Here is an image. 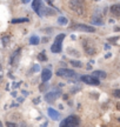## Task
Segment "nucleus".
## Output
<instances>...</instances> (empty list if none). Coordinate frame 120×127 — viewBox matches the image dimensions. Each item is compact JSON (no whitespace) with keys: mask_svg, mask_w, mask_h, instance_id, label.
I'll list each match as a JSON object with an SVG mask.
<instances>
[{"mask_svg":"<svg viewBox=\"0 0 120 127\" xmlns=\"http://www.w3.org/2000/svg\"><path fill=\"white\" fill-rule=\"evenodd\" d=\"M34 70H35V71H39V65H34Z\"/></svg>","mask_w":120,"mask_h":127,"instance_id":"393cba45","label":"nucleus"},{"mask_svg":"<svg viewBox=\"0 0 120 127\" xmlns=\"http://www.w3.org/2000/svg\"><path fill=\"white\" fill-rule=\"evenodd\" d=\"M6 126L7 127H18L17 124H13V122H6Z\"/></svg>","mask_w":120,"mask_h":127,"instance_id":"412c9836","label":"nucleus"},{"mask_svg":"<svg viewBox=\"0 0 120 127\" xmlns=\"http://www.w3.org/2000/svg\"><path fill=\"white\" fill-rule=\"evenodd\" d=\"M58 22H59L60 25H66L68 21H67V19L65 18V17H59V19H58Z\"/></svg>","mask_w":120,"mask_h":127,"instance_id":"6ab92c4d","label":"nucleus"},{"mask_svg":"<svg viewBox=\"0 0 120 127\" xmlns=\"http://www.w3.org/2000/svg\"><path fill=\"white\" fill-rule=\"evenodd\" d=\"M33 102H34L35 105H38V104L40 102V98H37V99H34V100H33Z\"/></svg>","mask_w":120,"mask_h":127,"instance_id":"5701e85b","label":"nucleus"},{"mask_svg":"<svg viewBox=\"0 0 120 127\" xmlns=\"http://www.w3.org/2000/svg\"><path fill=\"white\" fill-rule=\"evenodd\" d=\"M47 40H48V38H44V39H42V41H44V42H46Z\"/></svg>","mask_w":120,"mask_h":127,"instance_id":"bb28decb","label":"nucleus"},{"mask_svg":"<svg viewBox=\"0 0 120 127\" xmlns=\"http://www.w3.org/2000/svg\"><path fill=\"white\" fill-rule=\"evenodd\" d=\"M111 13L114 14L117 18H119V15H120V6L119 5H113V6H111Z\"/></svg>","mask_w":120,"mask_h":127,"instance_id":"f8f14e48","label":"nucleus"},{"mask_svg":"<svg viewBox=\"0 0 120 127\" xmlns=\"http://www.w3.org/2000/svg\"><path fill=\"white\" fill-rule=\"evenodd\" d=\"M91 22H92V25H102L101 18L98 17V15H93L92 19H91Z\"/></svg>","mask_w":120,"mask_h":127,"instance_id":"ddd939ff","label":"nucleus"},{"mask_svg":"<svg viewBox=\"0 0 120 127\" xmlns=\"http://www.w3.org/2000/svg\"><path fill=\"white\" fill-rule=\"evenodd\" d=\"M32 7L35 11L39 17H44V9H45V6L42 4V0H33L32 2Z\"/></svg>","mask_w":120,"mask_h":127,"instance_id":"39448f33","label":"nucleus"},{"mask_svg":"<svg viewBox=\"0 0 120 127\" xmlns=\"http://www.w3.org/2000/svg\"><path fill=\"white\" fill-rule=\"evenodd\" d=\"M47 113H48L49 118L53 119V120H58V119L60 118V114H59V112H58V111H56L54 108H48Z\"/></svg>","mask_w":120,"mask_h":127,"instance_id":"9d476101","label":"nucleus"},{"mask_svg":"<svg viewBox=\"0 0 120 127\" xmlns=\"http://www.w3.org/2000/svg\"><path fill=\"white\" fill-rule=\"evenodd\" d=\"M84 48H85V51H86V53L87 54H94L95 53V47L92 46L91 44V41L90 40H86V41H84Z\"/></svg>","mask_w":120,"mask_h":127,"instance_id":"1a4fd4ad","label":"nucleus"},{"mask_svg":"<svg viewBox=\"0 0 120 127\" xmlns=\"http://www.w3.org/2000/svg\"><path fill=\"white\" fill-rule=\"evenodd\" d=\"M70 8L78 14L84 13V0H70Z\"/></svg>","mask_w":120,"mask_h":127,"instance_id":"7ed1b4c3","label":"nucleus"},{"mask_svg":"<svg viewBox=\"0 0 120 127\" xmlns=\"http://www.w3.org/2000/svg\"><path fill=\"white\" fill-rule=\"evenodd\" d=\"M46 1L49 4V5H52V2H53V0H46Z\"/></svg>","mask_w":120,"mask_h":127,"instance_id":"a878e982","label":"nucleus"},{"mask_svg":"<svg viewBox=\"0 0 120 127\" xmlns=\"http://www.w3.org/2000/svg\"><path fill=\"white\" fill-rule=\"evenodd\" d=\"M22 94H24V95H27V94H28V92H26V91H24V92H22Z\"/></svg>","mask_w":120,"mask_h":127,"instance_id":"cd10ccee","label":"nucleus"},{"mask_svg":"<svg viewBox=\"0 0 120 127\" xmlns=\"http://www.w3.org/2000/svg\"><path fill=\"white\" fill-rule=\"evenodd\" d=\"M80 124V120L77 115H70L61 121L60 127H77Z\"/></svg>","mask_w":120,"mask_h":127,"instance_id":"f03ea898","label":"nucleus"},{"mask_svg":"<svg viewBox=\"0 0 120 127\" xmlns=\"http://www.w3.org/2000/svg\"><path fill=\"white\" fill-rule=\"evenodd\" d=\"M81 80H83V82H85V84L92 85V86H98V85L100 84L99 79H97L95 77H92V75H83V77H81Z\"/></svg>","mask_w":120,"mask_h":127,"instance_id":"0eeeda50","label":"nucleus"},{"mask_svg":"<svg viewBox=\"0 0 120 127\" xmlns=\"http://www.w3.org/2000/svg\"><path fill=\"white\" fill-rule=\"evenodd\" d=\"M118 39H119V38H118V36H115V38H112V39H110V41H112V42H115Z\"/></svg>","mask_w":120,"mask_h":127,"instance_id":"b1692460","label":"nucleus"},{"mask_svg":"<svg viewBox=\"0 0 120 127\" xmlns=\"http://www.w3.org/2000/svg\"><path fill=\"white\" fill-rule=\"evenodd\" d=\"M74 29L77 31H81V32H90V33H93L95 31V28L92 27V26H87V25H84V24H77L73 26Z\"/></svg>","mask_w":120,"mask_h":127,"instance_id":"6e6552de","label":"nucleus"},{"mask_svg":"<svg viewBox=\"0 0 120 127\" xmlns=\"http://www.w3.org/2000/svg\"><path fill=\"white\" fill-rule=\"evenodd\" d=\"M45 54H46V52H45V51H42L40 54H38V60H39V61H45V60L47 59V56Z\"/></svg>","mask_w":120,"mask_h":127,"instance_id":"dca6fc26","label":"nucleus"},{"mask_svg":"<svg viewBox=\"0 0 120 127\" xmlns=\"http://www.w3.org/2000/svg\"><path fill=\"white\" fill-rule=\"evenodd\" d=\"M67 52H68V53H71V55H74V56H79V52H78V51H75V49H72V48H68V49H67Z\"/></svg>","mask_w":120,"mask_h":127,"instance_id":"aec40b11","label":"nucleus"},{"mask_svg":"<svg viewBox=\"0 0 120 127\" xmlns=\"http://www.w3.org/2000/svg\"><path fill=\"white\" fill-rule=\"evenodd\" d=\"M51 77H52V72H51L49 70H44L42 73H41V80L44 82L48 81V80L51 79Z\"/></svg>","mask_w":120,"mask_h":127,"instance_id":"9b49d317","label":"nucleus"},{"mask_svg":"<svg viewBox=\"0 0 120 127\" xmlns=\"http://www.w3.org/2000/svg\"><path fill=\"white\" fill-rule=\"evenodd\" d=\"M56 75L58 77H61V78H67V79H71V78H75L77 77V73L74 72L73 70H68V68H60L56 71Z\"/></svg>","mask_w":120,"mask_h":127,"instance_id":"20e7f679","label":"nucleus"},{"mask_svg":"<svg viewBox=\"0 0 120 127\" xmlns=\"http://www.w3.org/2000/svg\"><path fill=\"white\" fill-rule=\"evenodd\" d=\"M114 97H117V98H119L120 97V91L119 90H115V91H114Z\"/></svg>","mask_w":120,"mask_h":127,"instance_id":"4be33fe9","label":"nucleus"},{"mask_svg":"<svg viewBox=\"0 0 120 127\" xmlns=\"http://www.w3.org/2000/svg\"><path fill=\"white\" fill-rule=\"evenodd\" d=\"M28 21V19L27 18H22V19H13V20H12V22H13V24H17V22H27Z\"/></svg>","mask_w":120,"mask_h":127,"instance_id":"a211bd4d","label":"nucleus"},{"mask_svg":"<svg viewBox=\"0 0 120 127\" xmlns=\"http://www.w3.org/2000/svg\"><path fill=\"white\" fill-rule=\"evenodd\" d=\"M65 36H66L65 33H60L59 35L56 36L54 42H53V45L51 47V51H52L53 53H60V52H61V44H63V41H64Z\"/></svg>","mask_w":120,"mask_h":127,"instance_id":"f257e3e1","label":"nucleus"},{"mask_svg":"<svg viewBox=\"0 0 120 127\" xmlns=\"http://www.w3.org/2000/svg\"><path fill=\"white\" fill-rule=\"evenodd\" d=\"M71 65H72L73 67H78V68H81V67H83V63H80V61H78V60H72V61H71Z\"/></svg>","mask_w":120,"mask_h":127,"instance_id":"f3484780","label":"nucleus"},{"mask_svg":"<svg viewBox=\"0 0 120 127\" xmlns=\"http://www.w3.org/2000/svg\"><path fill=\"white\" fill-rule=\"evenodd\" d=\"M28 1H29V0H22V2H25V4H27Z\"/></svg>","mask_w":120,"mask_h":127,"instance_id":"c85d7f7f","label":"nucleus"},{"mask_svg":"<svg viewBox=\"0 0 120 127\" xmlns=\"http://www.w3.org/2000/svg\"><path fill=\"white\" fill-rule=\"evenodd\" d=\"M60 94H61L60 90H53V91H49V92H47L46 94H45V100H46L47 102H53L54 100H56L59 97H60Z\"/></svg>","mask_w":120,"mask_h":127,"instance_id":"423d86ee","label":"nucleus"},{"mask_svg":"<svg viewBox=\"0 0 120 127\" xmlns=\"http://www.w3.org/2000/svg\"><path fill=\"white\" fill-rule=\"evenodd\" d=\"M39 42H40V39H39V36L38 35H33L31 39H29V44L31 45H39Z\"/></svg>","mask_w":120,"mask_h":127,"instance_id":"2eb2a0df","label":"nucleus"},{"mask_svg":"<svg viewBox=\"0 0 120 127\" xmlns=\"http://www.w3.org/2000/svg\"><path fill=\"white\" fill-rule=\"evenodd\" d=\"M92 77H98V78H106V73L104 71H94L92 73Z\"/></svg>","mask_w":120,"mask_h":127,"instance_id":"4468645a","label":"nucleus"}]
</instances>
